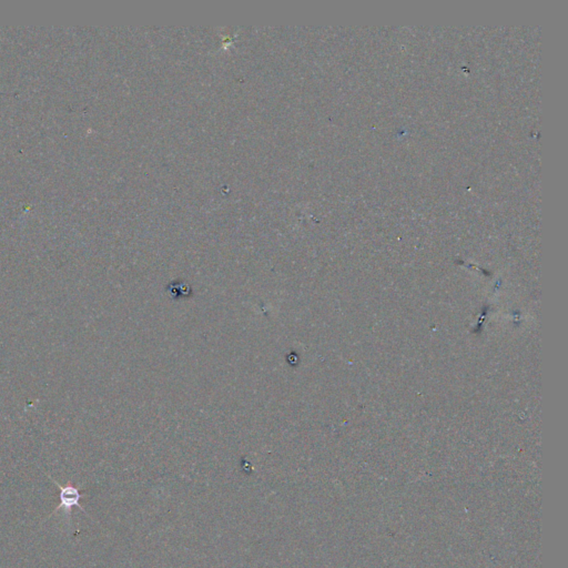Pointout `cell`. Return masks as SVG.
<instances>
[{
	"label": "cell",
	"mask_w": 568,
	"mask_h": 568,
	"mask_svg": "<svg viewBox=\"0 0 568 568\" xmlns=\"http://www.w3.org/2000/svg\"><path fill=\"white\" fill-rule=\"evenodd\" d=\"M53 482L56 485H57V486L59 487V490H60V503H59L58 506L55 508L54 513H57L59 510L62 508V510H64L66 515L69 517L73 508H78L79 510L84 512L82 504H80V499L82 497V493L78 490V488H77V487L73 486L70 482L67 485H64V486H61L59 483L54 481V480ZM53 514H51V515H53Z\"/></svg>",
	"instance_id": "cell-1"
}]
</instances>
